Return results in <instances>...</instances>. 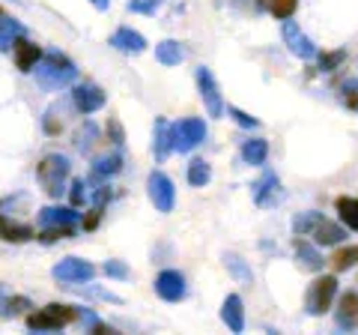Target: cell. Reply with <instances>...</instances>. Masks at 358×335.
I'll use <instances>...</instances> for the list:
<instances>
[{
    "label": "cell",
    "mask_w": 358,
    "mask_h": 335,
    "mask_svg": "<svg viewBox=\"0 0 358 335\" xmlns=\"http://www.w3.org/2000/svg\"><path fill=\"white\" fill-rule=\"evenodd\" d=\"M78 221V207H42L39 210V225H72Z\"/></svg>",
    "instance_id": "19"
},
{
    "label": "cell",
    "mask_w": 358,
    "mask_h": 335,
    "mask_svg": "<svg viewBox=\"0 0 358 335\" xmlns=\"http://www.w3.org/2000/svg\"><path fill=\"white\" fill-rule=\"evenodd\" d=\"M268 159V141L266 138H248L242 141V162L251 168H263Z\"/></svg>",
    "instance_id": "20"
},
{
    "label": "cell",
    "mask_w": 358,
    "mask_h": 335,
    "mask_svg": "<svg viewBox=\"0 0 358 335\" xmlns=\"http://www.w3.org/2000/svg\"><path fill=\"white\" fill-rule=\"evenodd\" d=\"M108 138L114 141L117 147H122V144H126V132H122V126H120L117 117H108Z\"/></svg>",
    "instance_id": "43"
},
{
    "label": "cell",
    "mask_w": 358,
    "mask_h": 335,
    "mask_svg": "<svg viewBox=\"0 0 358 335\" xmlns=\"http://www.w3.org/2000/svg\"><path fill=\"white\" fill-rule=\"evenodd\" d=\"M338 90H341V102H343L346 108L358 111V81H343Z\"/></svg>",
    "instance_id": "38"
},
{
    "label": "cell",
    "mask_w": 358,
    "mask_h": 335,
    "mask_svg": "<svg viewBox=\"0 0 358 335\" xmlns=\"http://www.w3.org/2000/svg\"><path fill=\"white\" fill-rule=\"evenodd\" d=\"M224 266H227V273L236 278V285H242V287H251L254 285V273H251V266L245 264L239 254H233V252H227L224 254Z\"/></svg>",
    "instance_id": "23"
},
{
    "label": "cell",
    "mask_w": 358,
    "mask_h": 335,
    "mask_svg": "<svg viewBox=\"0 0 358 335\" xmlns=\"http://www.w3.org/2000/svg\"><path fill=\"white\" fill-rule=\"evenodd\" d=\"M281 36H284V42H287V48H289V54H296L299 60H313L317 57V46H313V39L308 36L305 30H301L296 21H289V18H284V27H281Z\"/></svg>",
    "instance_id": "7"
},
{
    "label": "cell",
    "mask_w": 358,
    "mask_h": 335,
    "mask_svg": "<svg viewBox=\"0 0 358 335\" xmlns=\"http://www.w3.org/2000/svg\"><path fill=\"white\" fill-rule=\"evenodd\" d=\"M72 171V162L69 156L63 153H48L45 159L36 165V180L42 183V189L48 192L51 198H60L66 192V177Z\"/></svg>",
    "instance_id": "2"
},
{
    "label": "cell",
    "mask_w": 358,
    "mask_h": 335,
    "mask_svg": "<svg viewBox=\"0 0 358 335\" xmlns=\"http://www.w3.org/2000/svg\"><path fill=\"white\" fill-rule=\"evenodd\" d=\"M87 198H90L87 183H84V180H72V186H69V200H72V207H84Z\"/></svg>",
    "instance_id": "41"
},
{
    "label": "cell",
    "mask_w": 358,
    "mask_h": 335,
    "mask_svg": "<svg viewBox=\"0 0 358 335\" xmlns=\"http://www.w3.org/2000/svg\"><path fill=\"white\" fill-rule=\"evenodd\" d=\"M27 327L33 329V332H57V329H63L66 323L54 315V311L45 306L42 311H33V315H27Z\"/></svg>",
    "instance_id": "21"
},
{
    "label": "cell",
    "mask_w": 358,
    "mask_h": 335,
    "mask_svg": "<svg viewBox=\"0 0 358 335\" xmlns=\"http://www.w3.org/2000/svg\"><path fill=\"white\" fill-rule=\"evenodd\" d=\"M251 192H254L257 207H263V210L278 207V204H281V200L287 198V192L281 189V180H278V174H272V171H266L260 180L251 186Z\"/></svg>",
    "instance_id": "11"
},
{
    "label": "cell",
    "mask_w": 358,
    "mask_h": 335,
    "mask_svg": "<svg viewBox=\"0 0 358 335\" xmlns=\"http://www.w3.org/2000/svg\"><path fill=\"white\" fill-rule=\"evenodd\" d=\"M122 171V153H102L93 159V177H114Z\"/></svg>",
    "instance_id": "25"
},
{
    "label": "cell",
    "mask_w": 358,
    "mask_h": 335,
    "mask_svg": "<svg viewBox=\"0 0 358 335\" xmlns=\"http://www.w3.org/2000/svg\"><path fill=\"white\" fill-rule=\"evenodd\" d=\"M331 270L334 273H346V270H355L358 266V245H346V249H338L331 254Z\"/></svg>",
    "instance_id": "27"
},
{
    "label": "cell",
    "mask_w": 358,
    "mask_h": 335,
    "mask_svg": "<svg viewBox=\"0 0 358 335\" xmlns=\"http://www.w3.org/2000/svg\"><path fill=\"white\" fill-rule=\"evenodd\" d=\"M334 296H338V275L313 278L310 287H308V294H305V311L310 317H322L334 306Z\"/></svg>",
    "instance_id": "3"
},
{
    "label": "cell",
    "mask_w": 358,
    "mask_h": 335,
    "mask_svg": "<svg viewBox=\"0 0 358 335\" xmlns=\"http://www.w3.org/2000/svg\"><path fill=\"white\" fill-rule=\"evenodd\" d=\"M110 198H114V192H110V186H99L96 192H93V207H105Z\"/></svg>",
    "instance_id": "44"
},
{
    "label": "cell",
    "mask_w": 358,
    "mask_h": 335,
    "mask_svg": "<svg viewBox=\"0 0 358 335\" xmlns=\"http://www.w3.org/2000/svg\"><path fill=\"white\" fill-rule=\"evenodd\" d=\"M0 221H3V216H0Z\"/></svg>",
    "instance_id": "47"
},
{
    "label": "cell",
    "mask_w": 358,
    "mask_h": 335,
    "mask_svg": "<svg viewBox=\"0 0 358 335\" xmlns=\"http://www.w3.org/2000/svg\"><path fill=\"white\" fill-rule=\"evenodd\" d=\"M155 294H159L164 303H182V299L188 296V282L185 275L179 270H162L159 275H155Z\"/></svg>",
    "instance_id": "9"
},
{
    "label": "cell",
    "mask_w": 358,
    "mask_h": 335,
    "mask_svg": "<svg viewBox=\"0 0 358 335\" xmlns=\"http://www.w3.org/2000/svg\"><path fill=\"white\" fill-rule=\"evenodd\" d=\"M320 219H322V213H317V210H305V213H296V216H293V233H296V237H308V233L317 228Z\"/></svg>",
    "instance_id": "31"
},
{
    "label": "cell",
    "mask_w": 358,
    "mask_h": 335,
    "mask_svg": "<svg viewBox=\"0 0 358 335\" xmlns=\"http://www.w3.org/2000/svg\"><path fill=\"white\" fill-rule=\"evenodd\" d=\"M72 225H48V228H42V233H39V242H45V245H51V242H57V240H69L72 237Z\"/></svg>",
    "instance_id": "34"
},
{
    "label": "cell",
    "mask_w": 358,
    "mask_h": 335,
    "mask_svg": "<svg viewBox=\"0 0 358 335\" xmlns=\"http://www.w3.org/2000/svg\"><path fill=\"white\" fill-rule=\"evenodd\" d=\"M221 320L227 323L230 332H245V303L239 294H230L227 299L221 303Z\"/></svg>",
    "instance_id": "15"
},
{
    "label": "cell",
    "mask_w": 358,
    "mask_h": 335,
    "mask_svg": "<svg viewBox=\"0 0 358 335\" xmlns=\"http://www.w3.org/2000/svg\"><path fill=\"white\" fill-rule=\"evenodd\" d=\"M36 81L42 90H48V93H57V90H66L69 84L78 81V66L66 57V54L60 51H48V54H42V60L36 63Z\"/></svg>",
    "instance_id": "1"
},
{
    "label": "cell",
    "mask_w": 358,
    "mask_h": 335,
    "mask_svg": "<svg viewBox=\"0 0 358 335\" xmlns=\"http://www.w3.org/2000/svg\"><path fill=\"white\" fill-rule=\"evenodd\" d=\"M108 42H110V46H114L117 51H126V54H141V51H147V39H143L138 30H131V27L114 30Z\"/></svg>",
    "instance_id": "16"
},
{
    "label": "cell",
    "mask_w": 358,
    "mask_h": 335,
    "mask_svg": "<svg viewBox=\"0 0 358 335\" xmlns=\"http://www.w3.org/2000/svg\"><path fill=\"white\" fill-rule=\"evenodd\" d=\"M206 135H209V129L200 117H185L179 123H171V138H173L176 153H192L197 144L206 141Z\"/></svg>",
    "instance_id": "4"
},
{
    "label": "cell",
    "mask_w": 358,
    "mask_h": 335,
    "mask_svg": "<svg viewBox=\"0 0 358 335\" xmlns=\"http://www.w3.org/2000/svg\"><path fill=\"white\" fill-rule=\"evenodd\" d=\"M194 78H197V90H200V99L206 105V114L221 120L224 117V99H221V90H218V81L212 75L209 66H197L194 69Z\"/></svg>",
    "instance_id": "5"
},
{
    "label": "cell",
    "mask_w": 358,
    "mask_h": 335,
    "mask_svg": "<svg viewBox=\"0 0 358 335\" xmlns=\"http://www.w3.org/2000/svg\"><path fill=\"white\" fill-rule=\"evenodd\" d=\"M227 114L236 120V126H242V129H260V120L251 117L248 111H242V108H236V105H227Z\"/></svg>",
    "instance_id": "37"
},
{
    "label": "cell",
    "mask_w": 358,
    "mask_h": 335,
    "mask_svg": "<svg viewBox=\"0 0 358 335\" xmlns=\"http://www.w3.org/2000/svg\"><path fill=\"white\" fill-rule=\"evenodd\" d=\"M147 195L152 200V207L159 213H173V204H176V189L173 180L167 177L164 171H152L147 177Z\"/></svg>",
    "instance_id": "6"
},
{
    "label": "cell",
    "mask_w": 358,
    "mask_h": 335,
    "mask_svg": "<svg viewBox=\"0 0 358 335\" xmlns=\"http://www.w3.org/2000/svg\"><path fill=\"white\" fill-rule=\"evenodd\" d=\"M260 6L268 9V13H272L278 21H284V18H293L299 0H260Z\"/></svg>",
    "instance_id": "32"
},
{
    "label": "cell",
    "mask_w": 358,
    "mask_h": 335,
    "mask_svg": "<svg viewBox=\"0 0 358 335\" xmlns=\"http://www.w3.org/2000/svg\"><path fill=\"white\" fill-rule=\"evenodd\" d=\"M33 308V303L27 296H13V299H6V306H3V311H0V317H18V315H27V311Z\"/></svg>",
    "instance_id": "35"
},
{
    "label": "cell",
    "mask_w": 358,
    "mask_h": 335,
    "mask_svg": "<svg viewBox=\"0 0 358 335\" xmlns=\"http://www.w3.org/2000/svg\"><path fill=\"white\" fill-rule=\"evenodd\" d=\"M334 320H338V327L346 329V332L358 329V290H346V294L338 299Z\"/></svg>",
    "instance_id": "13"
},
{
    "label": "cell",
    "mask_w": 358,
    "mask_h": 335,
    "mask_svg": "<svg viewBox=\"0 0 358 335\" xmlns=\"http://www.w3.org/2000/svg\"><path fill=\"white\" fill-rule=\"evenodd\" d=\"M63 287H69V290H75V294H81V296H93V299H105V303H114V306H122V296H117V294H110V290H105V287H96V285H63Z\"/></svg>",
    "instance_id": "30"
},
{
    "label": "cell",
    "mask_w": 358,
    "mask_h": 335,
    "mask_svg": "<svg viewBox=\"0 0 358 335\" xmlns=\"http://www.w3.org/2000/svg\"><path fill=\"white\" fill-rule=\"evenodd\" d=\"M188 183L194 189L209 186L212 183V165L206 159H192V165H188Z\"/></svg>",
    "instance_id": "29"
},
{
    "label": "cell",
    "mask_w": 358,
    "mask_h": 335,
    "mask_svg": "<svg viewBox=\"0 0 358 335\" xmlns=\"http://www.w3.org/2000/svg\"><path fill=\"white\" fill-rule=\"evenodd\" d=\"M13 60H15V66L21 72H33V69H36V63L42 60V48L36 46V42L18 36L13 42Z\"/></svg>",
    "instance_id": "12"
},
{
    "label": "cell",
    "mask_w": 358,
    "mask_h": 335,
    "mask_svg": "<svg viewBox=\"0 0 358 335\" xmlns=\"http://www.w3.org/2000/svg\"><path fill=\"white\" fill-rule=\"evenodd\" d=\"M310 237H313V242H317V245H341L346 240V228L322 216L317 221V228L310 231Z\"/></svg>",
    "instance_id": "17"
},
{
    "label": "cell",
    "mask_w": 358,
    "mask_h": 335,
    "mask_svg": "<svg viewBox=\"0 0 358 335\" xmlns=\"http://www.w3.org/2000/svg\"><path fill=\"white\" fill-rule=\"evenodd\" d=\"M99 219H102V207H93V210H90V216L84 219V231H96Z\"/></svg>",
    "instance_id": "45"
},
{
    "label": "cell",
    "mask_w": 358,
    "mask_h": 335,
    "mask_svg": "<svg viewBox=\"0 0 358 335\" xmlns=\"http://www.w3.org/2000/svg\"><path fill=\"white\" fill-rule=\"evenodd\" d=\"M173 153V138H171V123L164 117H155V129H152V156L155 162H164Z\"/></svg>",
    "instance_id": "18"
},
{
    "label": "cell",
    "mask_w": 358,
    "mask_h": 335,
    "mask_svg": "<svg viewBox=\"0 0 358 335\" xmlns=\"http://www.w3.org/2000/svg\"><path fill=\"white\" fill-rule=\"evenodd\" d=\"M108 102V96L105 90L99 84L93 81H84V84H75V90H72V105L81 111V114H96V111H102Z\"/></svg>",
    "instance_id": "10"
},
{
    "label": "cell",
    "mask_w": 358,
    "mask_h": 335,
    "mask_svg": "<svg viewBox=\"0 0 358 335\" xmlns=\"http://www.w3.org/2000/svg\"><path fill=\"white\" fill-rule=\"evenodd\" d=\"M90 4H93L99 13H105V9H110V0H90Z\"/></svg>",
    "instance_id": "46"
},
{
    "label": "cell",
    "mask_w": 358,
    "mask_h": 335,
    "mask_svg": "<svg viewBox=\"0 0 358 335\" xmlns=\"http://www.w3.org/2000/svg\"><path fill=\"white\" fill-rule=\"evenodd\" d=\"M96 138H99V129L87 120L84 126L75 132V150L78 153H90V150H93V144H96Z\"/></svg>",
    "instance_id": "33"
},
{
    "label": "cell",
    "mask_w": 358,
    "mask_h": 335,
    "mask_svg": "<svg viewBox=\"0 0 358 335\" xmlns=\"http://www.w3.org/2000/svg\"><path fill=\"white\" fill-rule=\"evenodd\" d=\"M346 60V51H331V54H322L320 57V69L322 72H334L338 66Z\"/></svg>",
    "instance_id": "42"
},
{
    "label": "cell",
    "mask_w": 358,
    "mask_h": 335,
    "mask_svg": "<svg viewBox=\"0 0 358 335\" xmlns=\"http://www.w3.org/2000/svg\"><path fill=\"white\" fill-rule=\"evenodd\" d=\"M51 275L57 278L60 285H81V282H90V278L96 275V266L84 258H63L51 270Z\"/></svg>",
    "instance_id": "8"
},
{
    "label": "cell",
    "mask_w": 358,
    "mask_h": 335,
    "mask_svg": "<svg viewBox=\"0 0 358 335\" xmlns=\"http://www.w3.org/2000/svg\"><path fill=\"white\" fill-rule=\"evenodd\" d=\"M164 0H129V13H141V15H155L162 9Z\"/></svg>",
    "instance_id": "39"
},
{
    "label": "cell",
    "mask_w": 358,
    "mask_h": 335,
    "mask_svg": "<svg viewBox=\"0 0 358 335\" xmlns=\"http://www.w3.org/2000/svg\"><path fill=\"white\" fill-rule=\"evenodd\" d=\"M102 270H105L108 278H117V282H126V278L131 275V273H129V266L122 264V261H105Z\"/></svg>",
    "instance_id": "40"
},
{
    "label": "cell",
    "mask_w": 358,
    "mask_h": 335,
    "mask_svg": "<svg viewBox=\"0 0 358 335\" xmlns=\"http://www.w3.org/2000/svg\"><path fill=\"white\" fill-rule=\"evenodd\" d=\"M18 36H24V27H21L15 18H9L3 9H0V51H9V48H13V42H15Z\"/></svg>",
    "instance_id": "24"
},
{
    "label": "cell",
    "mask_w": 358,
    "mask_h": 335,
    "mask_svg": "<svg viewBox=\"0 0 358 335\" xmlns=\"http://www.w3.org/2000/svg\"><path fill=\"white\" fill-rule=\"evenodd\" d=\"M155 60H159L162 66H179L185 60V48H182V42H176V39H164L155 46Z\"/></svg>",
    "instance_id": "22"
},
{
    "label": "cell",
    "mask_w": 358,
    "mask_h": 335,
    "mask_svg": "<svg viewBox=\"0 0 358 335\" xmlns=\"http://www.w3.org/2000/svg\"><path fill=\"white\" fill-rule=\"evenodd\" d=\"M334 210H338V216H341V221L350 231H358V198H346V195H341L338 200H334Z\"/></svg>",
    "instance_id": "26"
},
{
    "label": "cell",
    "mask_w": 358,
    "mask_h": 335,
    "mask_svg": "<svg viewBox=\"0 0 358 335\" xmlns=\"http://www.w3.org/2000/svg\"><path fill=\"white\" fill-rule=\"evenodd\" d=\"M0 237H3L6 242H27V240H33L36 233H33V228L30 225H15V221H0Z\"/></svg>",
    "instance_id": "28"
},
{
    "label": "cell",
    "mask_w": 358,
    "mask_h": 335,
    "mask_svg": "<svg viewBox=\"0 0 358 335\" xmlns=\"http://www.w3.org/2000/svg\"><path fill=\"white\" fill-rule=\"evenodd\" d=\"M293 252H296V264L301 266V270H308V273H320L322 266H326V261H322L320 249H317V245H313V242H308V240L296 237V242H293Z\"/></svg>",
    "instance_id": "14"
},
{
    "label": "cell",
    "mask_w": 358,
    "mask_h": 335,
    "mask_svg": "<svg viewBox=\"0 0 358 335\" xmlns=\"http://www.w3.org/2000/svg\"><path fill=\"white\" fill-rule=\"evenodd\" d=\"M63 111H60V105H54V108H48L45 111V120H42V126H45V132L48 135H60L63 132Z\"/></svg>",
    "instance_id": "36"
}]
</instances>
